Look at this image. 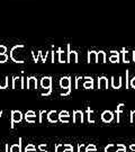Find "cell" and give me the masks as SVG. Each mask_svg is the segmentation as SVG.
I'll use <instances>...</instances> for the list:
<instances>
[{"label":"cell","instance_id":"obj_13","mask_svg":"<svg viewBox=\"0 0 135 152\" xmlns=\"http://www.w3.org/2000/svg\"><path fill=\"white\" fill-rule=\"evenodd\" d=\"M86 79V81L83 82V88L85 89H93V78L92 77H83Z\"/></svg>","mask_w":135,"mask_h":152},{"label":"cell","instance_id":"obj_5","mask_svg":"<svg viewBox=\"0 0 135 152\" xmlns=\"http://www.w3.org/2000/svg\"><path fill=\"white\" fill-rule=\"evenodd\" d=\"M60 87L62 89H69L71 88V77H62L60 79Z\"/></svg>","mask_w":135,"mask_h":152},{"label":"cell","instance_id":"obj_24","mask_svg":"<svg viewBox=\"0 0 135 152\" xmlns=\"http://www.w3.org/2000/svg\"><path fill=\"white\" fill-rule=\"evenodd\" d=\"M116 152H126V145L122 143H117V151Z\"/></svg>","mask_w":135,"mask_h":152},{"label":"cell","instance_id":"obj_18","mask_svg":"<svg viewBox=\"0 0 135 152\" xmlns=\"http://www.w3.org/2000/svg\"><path fill=\"white\" fill-rule=\"evenodd\" d=\"M22 141L23 139H18V144H12L10 147V152H22Z\"/></svg>","mask_w":135,"mask_h":152},{"label":"cell","instance_id":"obj_4","mask_svg":"<svg viewBox=\"0 0 135 152\" xmlns=\"http://www.w3.org/2000/svg\"><path fill=\"white\" fill-rule=\"evenodd\" d=\"M114 120V113L112 110H105L101 114V121L104 123H110Z\"/></svg>","mask_w":135,"mask_h":152},{"label":"cell","instance_id":"obj_16","mask_svg":"<svg viewBox=\"0 0 135 152\" xmlns=\"http://www.w3.org/2000/svg\"><path fill=\"white\" fill-rule=\"evenodd\" d=\"M122 56H123V62L124 63H130L131 62V56H132V53H130L126 49H122Z\"/></svg>","mask_w":135,"mask_h":152},{"label":"cell","instance_id":"obj_28","mask_svg":"<svg viewBox=\"0 0 135 152\" xmlns=\"http://www.w3.org/2000/svg\"><path fill=\"white\" fill-rule=\"evenodd\" d=\"M8 59H9V55L7 54H2L0 55V63H5V62H7L8 61Z\"/></svg>","mask_w":135,"mask_h":152},{"label":"cell","instance_id":"obj_37","mask_svg":"<svg viewBox=\"0 0 135 152\" xmlns=\"http://www.w3.org/2000/svg\"><path fill=\"white\" fill-rule=\"evenodd\" d=\"M130 86L133 88V89H135V76L130 80Z\"/></svg>","mask_w":135,"mask_h":152},{"label":"cell","instance_id":"obj_15","mask_svg":"<svg viewBox=\"0 0 135 152\" xmlns=\"http://www.w3.org/2000/svg\"><path fill=\"white\" fill-rule=\"evenodd\" d=\"M110 56H109V62L112 63H118L119 62V52L118 51H110Z\"/></svg>","mask_w":135,"mask_h":152},{"label":"cell","instance_id":"obj_33","mask_svg":"<svg viewBox=\"0 0 135 152\" xmlns=\"http://www.w3.org/2000/svg\"><path fill=\"white\" fill-rule=\"evenodd\" d=\"M128 75H130V70H126V89L130 87V79H128Z\"/></svg>","mask_w":135,"mask_h":152},{"label":"cell","instance_id":"obj_9","mask_svg":"<svg viewBox=\"0 0 135 152\" xmlns=\"http://www.w3.org/2000/svg\"><path fill=\"white\" fill-rule=\"evenodd\" d=\"M123 78L119 76L117 79H116V77H112L110 78V80H112V87L114 89H119V88L122 87V85H123V80H122Z\"/></svg>","mask_w":135,"mask_h":152},{"label":"cell","instance_id":"obj_26","mask_svg":"<svg viewBox=\"0 0 135 152\" xmlns=\"http://www.w3.org/2000/svg\"><path fill=\"white\" fill-rule=\"evenodd\" d=\"M63 147H65V150L63 152H73V145L72 144L65 143V144H63Z\"/></svg>","mask_w":135,"mask_h":152},{"label":"cell","instance_id":"obj_6","mask_svg":"<svg viewBox=\"0 0 135 152\" xmlns=\"http://www.w3.org/2000/svg\"><path fill=\"white\" fill-rule=\"evenodd\" d=\"M41 87L43 89L52 88V77H43L41 79Z\"/></svg>","mask_w":135,"mask_h":152},{"label":"cell","instance_id":"obj_39","mask_svg":"<svg viewBox=\"0 0 135 152\" xmlns=\"http://www.w3.org/2000/svg\"><path fill=\"white\" fill-rule=\"evenodd\" d=\"M52 90H53V89H52V88H50V89L46 92H43V94H42V96H45V97H47V96H50V95L52 94Z\"/></svg>","mask_w":135,"mask_h":152},{"label":"cell","instance_id":"obj_11","mask_svg":"<svg viewBox=\"0 0 135 152\" xmlns=\"http://www.w3.org/2000/svg\"><path fill=\"white\" fill-rule=\"evenodd\" d=\"M47 121L50 123H56L59 121V114L56 110H51L47 113Z\"/></svg>","mask_w":135,"mask_h":152},{"label":"cell","instance_id":"obj_35","mask_svg":"<svg viewBox=\"0 0 135 152\" xmlns=\"http://www.w3.org/2000/svg\"><path fill=\"white\" fill-rule=\"evenodd\" d=\"M131 123H135V110H131Z\"/></svg>","mask_w":135,"mask_h":152},{"label":"cell","instance_id":"obj_42","mask_svg":"<svg viewBox=\"0 0 135 152\" xmlns=\"http://www.w3.org/2000/svg\"><path fill=\"white\" fill-rule=\"evenodd\" d=\"M25 81H26V79H25L24 77H22V89L25 88Z\"/></svg>","mask_w":135,"mask_h":152},{"label":"cell","instance_id":"obj_32","mask_svg":"<svg viewBox=\"0 0 135 152\" xmlns=\"http://www.w3.org/2000/svg\"><path fill=\"white\" fill-rule=\"evenodd\" d=\"M9 145L8 144H0V152H8Z\"/></svg>","mask_w":135,"mask_h":152},{"label":"cell","instance_id":"obj_2","mask_svg":"<svg viewBox=\"0 0 135 152\" xmlns=\"http://www.w3.org/2000/svg\"><path fill=\"white\" fill-rule=\"evenodd\" d=\"M23 117H24V115H23L20 110H11V129H14V126H15L14 124L15 123H20L23 121Z\"/></svg>","mask_w":135,"mask_h":152},{"label":"cell","instance_id":"obj_7","mask_svg":"<svg viewBox=\"0 0 135 152\" xmlns=\"http://www.w3.org/2000/svg\"><path fill=\"white\" fill-rule=\"evenodd\" d=\"M27 89H37V79L36 77H28L26 79Z\"/></svg>","mask_w":135,"mask_h":152},{"label":"cell","instance_id":"obj_43","mask_svg":"<svg viewBox=\"0 0 135 152\" xmlns=\"http://www.w3.org/2000/svg\"><path fill=\"white\" fill-rule=\"evenodd\" d=\"M62 145H63V144H56V145H55V152H59V148L62 147Z\"/></svg>","mask_w":135,"mask_h":152},{"label":"cell","instance_id":"obj_49","mask_svg":"<svg viewBox=\"0 0 135 152\" xmlns=\"http://www.w3.org/2000/svg\"><path fill=\"white\" fill-rule=\"evenodd\" d=\"M133 152H135V151H133Z\"/></svg>","mask_w":135,"mask_h":152},{"label":"cell","instance_id":"obj_23","mask_svg":"<svg viewBox=\"0 0 135 152\" xmlns=\"http://www.w3.org/2000/svg\"><path fill=\"white\" fill-rule=\"evenodd\" d=\"M86 152H97V148H96V145H93V144H89L86 148Z\"/></svg>","mask_w":135,"mask_h":152},{"label":"cell","instance_id":"obj_17","mask_svg":"<svg viewBox=\"0 0 135 152\" xmlns=\"http://www.w3.org/2000/svg\"><path fill=\"white\" fill-rule=\"evenodd\" d=\"M97 63H106V52L103 50L97 52Z\"/></svg>","mask_w":135,"mask_h":152},{"label":"cell","instance_id":"obj_45","mask_svg":"<svg viewBox=\"0 0 135 152\" xmlns=\"http://www.w3.org/2000/svg\"><path fill=\"white\" fill-rule=\"evenodd\" d=\"M132 59H133V61L135 62V51H133V52H132Z\"/></svg>","mask_w":135,"mask_h":152},{"label":"cell","instance_id":"obj_21","mask_svg":"<svg viewBox=\"0 0 135 152\" xmlns=\"http://www.w3.org/2000/svg\"><path fill=\"white\" fill-rule=\"evenodd\" d=\"M93 115H95V110L90 108V106H89V107L87 108V117H88V122H89V123H95V117H93Z\"/></svg>","mask_w":135,"mask_h":152},{"label":"cell","instance_id":"obj_25","mask_svg":"<svg viewBox=\"0 0 135 152\" xmlns=\"http://www.w3.org/2000/svg\"><path fill=\"white\" fill-rule=\"evenodd\" d=\"M105 152H116V150H115V144H108L107 147L105 148Z\"/></svg>","mask_w":135,"mask_h":152},{"label":"cell","instance_id":"obj_12","mask_svg":"<svg viewBox=\"0 0 135 152\" xmlns=\"http://www.w3.org/2000/svg\"><path fill=\"white\" fill-rule=\"evenodd\" d=\"M12 89H22V77H12Z\"/></svg>","mask_w":135,"mask_h":152},{"label":"cell","instance_id":"obj_36","mask_svg":"<svg viewBox=\"0 0 135 152\" xmlns=\"http://www.w3.org/2000/svg\"><path fill=\"white\" fill-rule=\"evenodd\" d=\"M71 90H72V87L69 88V89H68L65 92H61V96H63V97H65V96H69V95L71 94Z\"/></svg>","mask_w":135,"mask_h":152},{"label":"cell","instance_id":"obj_41","mask_svg":"<svg viewBox=\"0 0 135 152\" xmlns=\"http://www.w3.org/2000/svg\"><path fill=\"white\" fill-rule=\"evenodd\" d=\"M47 55H49V52H46V53H45V55H43V53L41 54V56H42V62H44V63L46 62V59H47Z\"/></svg>","mask_w":135,"mask_h":152},{"label":"cell","instance_id":"obj_22","mask_svg":"<svg viewBox=\"0 0 135 152\" xmlns=\"http://www.w3.org/2000/svg\"><path fill=\"white\" fill-rule=\"evenodd\" d=\"M124 104H119L117 105V108H116V113H117V123L120 122V115H122V112L124 109Z\"/></svg>","mask_w":135,"mask_h":152},{"label":"cell","instance_id":"obj_1","mask_svg":"<svg viewBox=\"0 0 135 152\" xmlns=\"http://www.w3.org/2000/svg\"><path fill=\"white\" fill-rule=\"evenodd\" d=\"M66 49H68V52H66V63H78V52L74 51V50H71V45L68 44L66 45Z\"/></svg>","mask_w":135,"mask_h":152},{"label":"cell","instance_id":"obj_44","mask_svg":"<svg viewBox=\"0 0 135 152\" xmlns=\"http://www.w3.org/2000/svg\"><path fill=\"white\" fill-rule=\"evenodd\" d=\"M130 149L132 151H135V144H131L130 145Z\"/></svg>","mask_w":135,"mask_h":152},{"label":"cell","instance_id":"obj_3","mask_svg":"<svg viewBox=\"0 0 135 152\" xmlns=\"http://www.w3.org/2000/svg\"><path fill=\"white\" fill-rule=\"evenodd\" d=\"M73 123L74 124H78V123H80L82 124L83 123V112L82 110H77L74 109L73 110Z\"/></svg>","mask_w":135,"mask_h":152},{"label":"cell","instance_id":"obj_34","mask_svg":"<svg viewBox=\"0 0 135 152\" xmlns=\"http://www.w3.org/2000/svg\"><path fill=\"white\" fill-rule=\"evenodd\" d=\"M6 52H7V48L5 45H0V55L6 54Z\"/></svg>","mask_w":135,"mask_h":152},{"label":"cell","instance_id":"obj_30","mask_svg":"<svg viewBox=\"0 0 135 152\" xmlns=\"http://www.w3.org/2000/svg\"><path fill=\"white\" fill-rule=\"evenodd\" d=\"M83 79V77H80L78 76L76 77V85H74V89H79V83H80V81Z\"/></svg>","mask_w":135,"mask_h":152},{"label":"cell","instance_id":"obj_40","mask_svg":"<svg viewBox=\"0 0 135 152\" xmlns=\"http://www.w3.org/2000/svg\"><path fill=\"white\" fill-rule=\"evenodd\" d=\"M25 116H36V114H35V112H33V110H27Z\"/></svg>","mask_w":135,"mask_h":152},{"label":"cell","instance_id":"obj_19","mask_svg":"<svg viewBox=\"0 0 135 152\" xmlns=\"http://www.w3.org/2000/svg\"><path fill=\"white\" fill-rule=\"evenodd\" d=\"M58 56H59V62L60 63H66V58H65V55H66V53H65L64 51L62 49H58Z\"/></svg>","mask_w":135,"mask_h":152},{"label":"cell","instance_id":"obj_14","mask_svg":"<svg viewBox=\"0 0 135 152\" xmlns=\"http://www.w3.org/2000/svg\"><path fill=\"white\" fill-rule=\"evenodd\" d=\"M88 63H97V51L91 50L88 52Z\"/></svg>","mask_w":135,"mask_h":152},{"label":"cell","instance_id":"obj_48","mask_svg":"<svg viewBox=\"0 0 135 152\" xmlns=\"http://www.w3.org/2000/svg\"><path fill=\"white\" fill-rule=\"evenodd\" d=\"M43 152H47V151H43Z\"/></svg>","mask_w":135,"mask_h":152},{"label":"cell","instance_id":"obj_27","mask_svg":"<svg viewBox=\"0 0 135 152\" xmlns=\"http://www.w3.org/2000/svg\"><path fill=\"white\" fill-rule=\"evenodd\" d=\"M25 120L27 123H35L36 122V116H25Z\"/></svg>","mask_w":135,"mask_h":152},{"label":"cell","instance_id":"obj_8","mask_svg":"<svg viewBox=\"0 0 135 152\" xmlns=\"http://www.w3.org/2000/svg\"><path fill=\"white\" fill-rule=\"evenodd\" d=\"M98 89H108V79L105 76L98 78Z\"/></svg>","mask_w":135,"mask_h":152},{"label":"cell","instance_id":"obj_31","mask_svg":"<svg viewBox=\"0 0 135 152\" xmlns=\"http://www.w3.org/2000/svg\"><path fill=\"white\" fill-rule=\"evenodd\" d=\"M25 151H36V147L34 144H27V147L25 148Z\"/></svg>","mask_w":135,"mask_h":152},{"label":"cell","instance_id":"obj_47","mask_svg":"<svg viewBox=\"0 0 135 152\" xmlns=\"http://www.w3.org/2000/svg\"><path fill=\"white\" fill-rule=\"evenodd\" d=\"M25 152H36V151H25Z\"/></svg>","mask_w":135,"mask_h":152},{"label":"cell","instance_id":"obj_38","mask_svg":"<svg viewBox=\"0 0 135 152\" xmlns=\"http://www.w3.org/2000/svg\"><path fill=\"white\" fill-rule=\"evenodd\" d=\"M46 143L45 144H41V145H38V150H41V151L43 152V151H46Z\"/></svg>","mask_w":135,"mask_h":152},{"label":"cell","instance_id":"obj_10","mask_svg":"<svg viewBox=\"0 0 135 152\" xmlns=\"http://www.w3.org/2000/svg\"><path fill=\"white\" fill-rule=\"evenodd\" d=\"M69 117H70V113L68 110H62L59 113V121L61 123H69Z\"/></svg>","mask_w":135,"mask_h":152},{"label":"cell","instance_id":"obj_29","mask_svg":"<svg viewBox=\"0 0 135 152\" xmlns=\"http://www.w3.org/2000/svg\"><path fill=\"white\" fill-rule=\"evenodd\" d=\"M44 115H46V110H39V116H38V123L43 122Z\"/></svg>","mask_w":135,"mask_h":152},{"label":"cell","instance_id":"obj_20","mask_svg":"<svg viewBox=\"0 0 135 152\" xmlns=\"http://www.w3.org/2000/svg\"><path fill=\"white\" fill-rule=\"evenodd\" d=\"M9 85V77L6 76L5 78L0 77V89H7Z\"/></svg>","mask_w":135,"mask_h":152},{"label":"cell","instance_id":"obj_46","mask_svg":"<svg viewBox=\"0 0 135 152\" xmlns=\"http://www.w3.org/2000/svg\"><path fill=\"white\" fill-rule=\"evenodd\" d=\"M1 115H2V110H1V112H0V117H1Z\"/></svg>","mask_w":135,"mask_h":152}]
</instances>
